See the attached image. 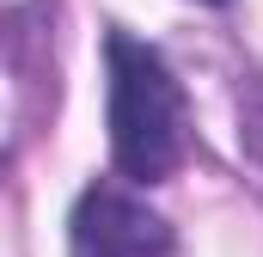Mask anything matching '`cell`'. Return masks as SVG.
<instances>
[{
    "label": "cell",
    "mask_w": 263,
    "mask_h": 257,
    "mask_svg": "<svg viewBox=\"0 0 263 257\" xmlns=\"http://www.w3.org/2000/svg\"><path fill=\"white\" fill-rule=\"evenodd\" d=\"M104 62H110V159L135 184H159L178 172L184 159V86L172 80V67L159 49H147L129 31L104 37Z\"/></svg>",
    "instance_id": "6da1fadb"
},
{
    "label": "cell",
    "mask_w": 263,
    "mask_h": 257,
    "mask_svg": "<svg viewBox=\"0 0 263 257\" xmlns=\"http://www.w3.org/2000/svg\"><path fill=\"white\" fill-rule=\"evenodd\" d=\"M67 257H178V233L135 190L92 184L67 214Z\"/></svg>",
    "instance_id": "7a4b0ae2"
},
{
    "label": "cell",
    "mask_w": 263,
    "mask_h": 257,
    "mask_svg": "<svg viewBox=\"0 0 263 257\" xmlns=\"http://www.w3.org/2000/svg\"><path fill=\"white\" fill-rule=\"evenodd\" d=\"M6 123L12 117H6V74H0V141H6Z\"/></svg>",
    "instance_id": "3957f363"
},
{
    "label": "cell",
    "mask_w": 263,
    "mask_h": 257,
    "mask_svg": "<svg viewBox=\"0 0 263 257\" xmlns=\"http://www.w3.org/2000/svg\"><path fill=\"white\" fill-rule=\"evenodd\" d=\"M202 6H227V0H202Z\"/></svg>",
    "instance_id": "277c9868"
}]
</instances>
